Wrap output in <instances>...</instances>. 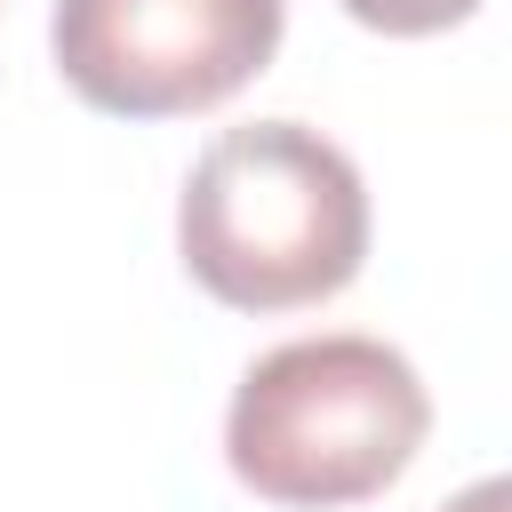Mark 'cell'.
<instances>
[{"label":"cell","instance_id":"2","mask_svg":"<svg viewBox=\"0 0 512 512\" xmlns=\"http://www.w3.org/2000/svg\"><path fill=\"white\" fill-rule=\"evenodd\" d=\"M432 400L376 336H296L264 352L224 416L232 472L272 504H360L408 472Z\"/></svg>","mask_w":512,"mask_h":512},{"label":"cell","instance_id":"1","mask_svg":"<svg viewBox=\"0 0 512 512\" xmlns=\"http://www.w3.org/2000/svg\"><path fill=\"white\" fill-rule=\"evenodd\" d=\"M184 272L240 312H288L336 296L368 256L360 168L304 120L224 128L176 200Z\"/></svg>","mask_w":512,"mask_h":512},{"label":"cell","instance_id":"3","mask_svg":"<svg viewBox=\"0 0 512 512\" xmlns=\"http://www.w3.org/2000/svg\"><path fill=\"white\" fill-rule=\"evenodd\" d=\"M288 0H56L64 80L120 120L208 112L280 48Z\"/></svg>","mask_w":512,"mask_h":512},{"label":"cell","instance_id":"5","mask_svg":"<svg viewBox=\"0 0 512 512\" xmlns=\"http://www.w3.org/2000/svg\"><path fill=\"white\" fill-rule=\"evenodd\" d=\"M448 512H512V488H504V480H480V488H464Z\"/></svg>","mask_w":512,"mask_h":512},{"label":"cell","instance_id":"4","mask_svg":"<svg viewBox=\"0 0 512 512\" xmlns=\"http://www.w3.org/2000/svg\"><path fill=\"white\" fill-rule=\"evenodd\" d=\"M344 8L376 32H440V24H464L480 0H344Z\"/></svg>","mask_w":512,"mask_h":512}]
</instances>
